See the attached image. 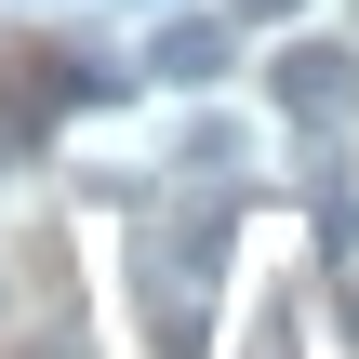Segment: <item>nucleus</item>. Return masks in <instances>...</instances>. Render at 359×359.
I'll list each match as a JSON object with an SVG mask.
<instances>
[{
	"instance_id": "obj_4",
	"label": "nucleus",
	"mask_w": 359,
	"mask_h": 359,
	"mask_svg": "<svg viewBox=\"0 0 359 359\" xmlns=\"http://www.w3.org/2000/svg\"><path fill=\"white\" fill-rule=\"evenodd\" d=\"M253 359H293V333H280V320H253Z\"/></svg>"
},
{
	"instance_id": "obj_5",
	"label": "nucleus",
	"mask_w": 359,
	"mask_h": 359,
	"mask_svg": "<svg viewBox=\"0 0 359 359\" xmlns=\"http://www.w3.org/2000/svg\"><path fill=\"white\" fill-rule=\"evenodd\" d=\"M240 13H293V0H240Z\"/></svg>"
},
{
	"instance_id": "obj_1",
	"label": "nucleus",
	"mask_w": 359,
	"mask_h": 359,
	"mask_svg": "<svg viewBox=\"0 0 359 359\" xmlns=\"http://www.w3.org/2000/svg\"><path fill=\"white\" fill-rule=\"evenodd\" d=\"M147 80H173V93H213L226 67H240V40L213 27V13H173V27H147V53H133Z\"/></svg>"
},
{
	"instance_id": "obj_3",
	"label": "nucleus",
	"mask_w": 359,
	"mask_h": 359,
	"mask_svg": "<svg viewBox=\"0 0 359 359\" xmlns=\"http://www.w3.org/2000/svg\"><path fill=\"white\" fill-rule=\"evenodd\" d=\"M333 333H346V346H359V266H346V280H333Z\"/></svg>"
},
{
	"instance_id": "obj_2",
	"label": "nucleus",
	"mask_w": 359,
	"mask_h": 359,
	"mask_svg": "<svg viewBox=\"0 0 359 359\" xmlns=\"http://www.w3.org/2000/svg\"><path fill=\"white\" fill-rule=\"evenodd\" d=\"M280 107H293L306 133H333V120L359 107V67L333 53V40H293V53H280Z\"/></svg>"
}]
</instances>
